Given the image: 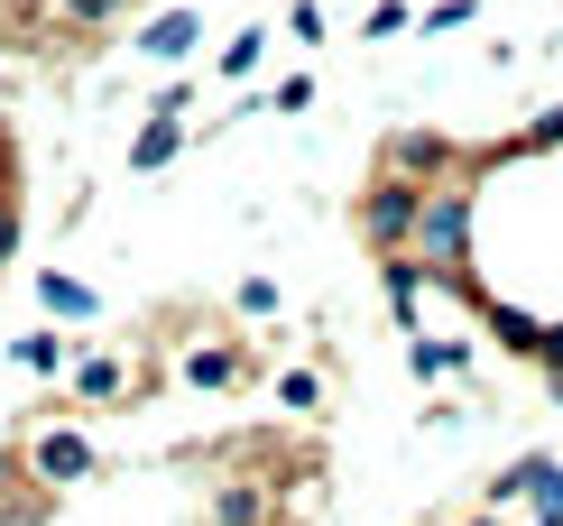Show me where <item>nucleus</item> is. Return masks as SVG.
I'll list each match as a JSON object with an SVG mask.
<instances>
[{
	"instance_id": "nucleus-8",
	"label": "nucleus",
	"mask_w": 563,
	"mask_h": 526,
	"mask_svg": "<svg viewBox=\"0 0 563 526\" xmlns=\"http://www.w3.org/2000/svg\"><path fill=\"white\" fill-rule=\"evenodd\" d=\"M250 517H260V490H222L213 498V526H250Z\"/></svg>"
},
{
	"instance_id": "nucleus-5",
	"label": "nucleus",
	"mask_w": 563,
	"mask_h": 526,
	"mask_svg": "<svg viewBox=\"0 0 563 526\" xmlns=\"http://www.w3.org/2000/svg\"><path fill=\"white\" fill-rule=\"evenodd\" d=\"M545 481H554V462H545V452H527V462H508L499 481H489V508H508V498H536Z\"/></svg>"
},
{
	"instance_id": "nucleus-4",
	"label": "nucleus",
	"mask_w": 563,
	"mask_h": 526,
	"mask_svg": "<svg viewBox=\"0 0 563 526\" xmlns=\"http://www.w3.org/2000/svg\"><path fill=\"white\" fill-rule=\"evenodd\" d=\"M176 111H185V92H167V102H157V121L139 130V149H130V166H167V157H176Z\"/></svg>"
},
{
	"instance_id": "nucleus-1",
	"label": "nucleus",
	"mask_w": 563,
	"mask_h": 526,
	"mask_svg": "<svg viewBox=\"0 0 563 526\" xmlns=\"http://www.w3.org/2000/svg\"><path fill=\"white\" fill-rule=\"evenodd\" d=\"M462 250H472V185H434L416 204V269L462 277Z\"/></svg>"
},
{
	"instance_id": "nucleus-9",
	"label": "nucleus",
	"mask_w": 563,
	"mask_h": 526,
	"mask_svg": "<svg viewBox=\"0 0 563 526\" xmlns=\"http://www.w3.org/2000/svg\"><path fill=\"white\" fill-rule=\"evenodd\" d=\"M37 296H46V305H56V315H92V296H84V286H75V277H46V286H37Z\"/></svg>"
},
{
	"instance_id": "nucleus-3",
	"label": "nucleus",
	"mask_w": 563,
	"mask_h": 526,
	"mask_svg": "<svg viewBox=\"0 0 563 526\" xmlns=\"http://www.w3.org/2000/svg\"><path fill=\"white\" fill-rule=\"evenodd\" d=\"M29 462L46 471V481H84V471H92V443H84V435H37Z\"/></svg>"
},
{
	"instance_id": "nucleus-7",
	"label": "nucleus",
	"mask_w": 563,
	"mask_h": 526,
	"mask_svg": "<svg viewBox=\"0 0 563 526\" xmlns=\"http://www.w3.org/2000/svg\"><path fill=\"white\" fill-rule=\"evenodd\" d=\"M407 361H416V379H443V370H462V351L453 342H416Z\"/></svg>"
},
{
	"instance_id": "nucleus-10",
	"label": "nucleus",
	"mask_w": 563,
	"mask_h": 526,
	"mask_svg": "<svg viewBox=\"0 0 563 526\" xmlns=\"http://www.w3.org/2000/svg\"><path fill=\"white\" fill-rule=\"evenodd\" d=\"M536 526H563V471H554L545 490H536Z\"/></svg>"
},
{
	"instance_id": "nucleus-11",
	"label": "nucleus",
	"mask_w": 563,
	"mask_h": 526,
	"mask_svg": "<svg viewBox=\"0 0 563 526\" xmlns=\"http://www.w3.org/2000/svg\"><path fill=\"white\" fill-rule=\"evenodd\" d=\"M65 10H75V19H111V10H121V0H65Z\"/></svg>"
},
{
	"instance_id": "nucleus-6",
	"label": "nucleus",
	"mask_w": 563,
	"mask_h": 526,
	"mask_svg": "<svg viewBox=\"0 0 563 526\" xmlns=\"http://www.w3.org/2000/svg\"><path fill=\"white\" fill-rule=\"evenodd\" d=\"M139 46H148V56H185V46H195V19H185V10H176V19H157Z\"/></svg>"
},
{
	"instance_id": "nucleus-12",
	"label": "nucleus",
	"mask_w": 563,
	"mask_h": 526,
	"mask_svg": "<svg viewBox=\"0 0 563 526\" xmlns=\"http://www.w3.org/2000/svg\"><path fill=\"white\" fill-rule=\"evenodd\" d=\"M10 241H19V212H10V204H0V259H10Z\"/></svg>"
},
{
	"instance_id": "nucleus-2",
	"label": "nucleus",
	"mask_w": 563,
	"mask_h": 526,
	"mask_svg": "<svg viewBox=\"0 0 563 526\" xmlns=\"http://www.w3.org/2000/svg\"><path fill=\"white\" fill-rule=\"evenodd\" d=\"M416 204H426V185H379V195L361 204L369 241H407V231H416Z\"/></svg>"
}]
</instances>
